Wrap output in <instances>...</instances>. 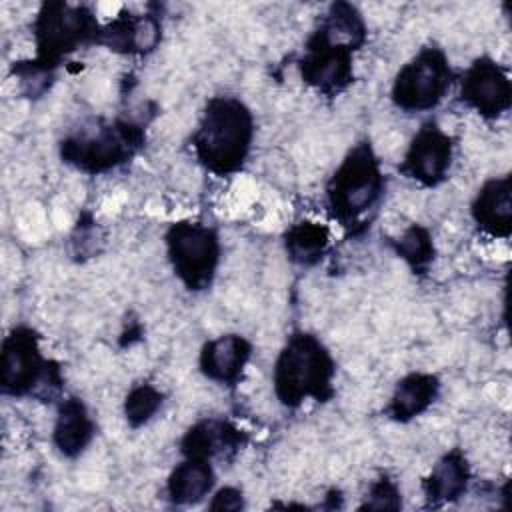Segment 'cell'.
Masks as SVG:
<instances>
[{
    "mask_svg": "<svg viewBox=\"0 0 512 512\" xmlns=\"http://www.w3.org/2000/svg\"><path fill=\"white\" fill-rule=\"evenodd\" d=\"M252 118L234 98H216L208 104L194 136L198 158L218 174L236 170L250 148Z\"/></svg>",
    "mask_w": 512,
    "mask_h": 512,
    "instance_id": "obj_1",
    "label": "cell"
},
{
    "mask_svg": "<svg viewBox=\"0 0 512 512\" xmlns=\"http://www.w3.org/2000/svg\"><path fill=\"white\" fill-rule=\"evenodd\" d=\"M332 372V360L322 344L314 336L296 334L276 362V394L288 406H296L308 396L326 398Z\"/></svg>",
    "mask_w": 512,
    "mask_h": 512,
    "instance_id": "obj_2",
    "label": "cell"
},
{
    "mask_svg": "<svg viewBox=\"0 0 512 512\" xmlns=\"http://www.w3.org/2000/svg\"><path fill=\"white\" fill-rule=\"evenodd\" d=\"M382 192V174L372 150L362 144L354 148L330 182V204L338 218L352 220L368 210Z\"/></svg>",
    "mask_w": 512,
    "mask_h": 512,
    "instance_id": "obj_3",
    "label": "cell"
},
{
    "mask_svg": "<svg viewBox=\"0 0 512 512\" xmlns=\"http://www.w3.org/2000/svg\"><path fill=\"white\" fill-rule=\"evenodd\" d=\"M450 80L452 72L444 54L426 48L398 72L392 96L404 110H428L444 98Z\"/></svg>",
    "mask_w": 512,
    "mask_h": 512,
    "instance_id": "obj_4",
    "label": "cell"
},
{
    "mask_svg": "<svg viewBox=\"0 0 512 512\" xmlns=\"http://www.w3.org/2000/svg\"><path fill=\"white\" fill-rule=\"evenodd\" d=\"M166 242L172 266L182 282L194 290L204 288L218 264L216 234L202 224L180 222L170 228Z\"/></svg>",
    "mask_w": 512,
    "mask_h": 512,
    "instance_id": "obj_5",
    "label": "cell"
},
{
    "mask_svg": "<svg viewBox=\"0 0 512 512\" xmlns=\"http://www.w3.org/2000/svg\"><path fill=\"white\" fill-rule=\"evenodd\" d=\"M140 134L128 124L98 128L94 134L66 140L62 154L68 162L88 172H100L124 162L138 146Z\"/></svg>",
    "mask_w": 512,
    "mask_h": 512,
    "instance_id": "obj_6",
    "label": "cell"
},
{
    "mask_svg": "<svg viewBox=\"0 0 512 512\" xmlns=\"http://www.w3.org/2000/svg\"><path fill=\"white\" fill-rule=\"evenodd\" d=\"M94 32L96 22L86 10L68 4H46L36 22V38L42 64L72 52Z\"/></svg>",
    "mask_w": 512,
    "mask_h": 512,
    "instance_id": "obj_7",
    "label": "cell"
},
{
    "mask_svg": "<svg viewBox=\"0 0 512 512\" xmlns=\"http://www.w3.org/2000/svg\"><path fill=\"white\" fill-rule=\"evenodd\" d=\"M2 386L12 394L30 392L46 368L36 338L30 330L18 328L2 346Z\"/></svg>",
    "mask_w": 512,
    "mask_h": 512,
    "instance_id": "obj_8",
    "label": "cell"
},
{
    "mask_svg": "<svg viewBox=\"0 0 512 512\" xmlns=\"http://www.w3.org/2000/svg\"><path fill=\"white\" fill-rule=\"evenodd\" d=\"M452 158V142L448 134H444L436 124H426L414 136L402 170L422 182V184H436L444 178Z\"/></svg>",
    "mask_w": 512,
    "mask_h": 512,
    "instance_id": "obj_9",
    "label": "cell"
},
{
    "mask_svg": "<svg viewBox=\"0 0 512 512\" xmlns=\"http://www.w3.org/2000/svg\"><path fill=\"white\" fill-rule=\"evenodd\" d=\"M508 76L488 58L476 60L462 78V98L484 116H498L510 106Z\"/></svg>",
    "mask_w": 512,
    "mask_h": 512,
    "instance_id": "obj_10",
    "label": "cell"
},
{
    "mask_svg": "<svg viewBox=\"0 0 512 512\" xmlns=\"http://www.w3.org/2000/svg\"><path fill=\"white\" fill-rule=\"evenodd\" d=\"M352 74V48L328 42L320 32L312 38L302 76L324 90H338L348 84Z\"/></svg>",
    "mask_w": 512,
    "mask_h": 512,
    "instance_id": "obj_11",
    "label": "cell"
},
{
    "mask_svg": "<svg viewBox=\"0 0 512 512\" xmlns=\"http://www.w3.org/2000/svg\"><path fill=\"white\" fill-rule=\"evenodd\" d=\"M472 212L480 228L494 236H508L512 228L510 178L504 176L486 182L474 202Z\"/></svg>",
    "mask_w": 512,
    "mask_h": 512,
    "instance_id": "obj_12",
    "label": "cell"
},
{
    "mask_svg": "<svg viewBox=\"0 0 512 512\" xmlns=\"http://www.w3.org/2000/svg\"><path fill=\"white\" fill-rule=\"evenodd\" d=\"M250 356V344L240 336H220L204 346L200 366L212 380L234 382Z\"/></svg>",
    "mask_w": 512,
    "mask_h": 512,
    "instance_id": "obj_13",
    "label": "cell"
},
{
    "mask_svg": "<svg viewBox=\"0 0 512 512\" xmlns=\"http://www.w3.org/2000/svg\"><path fill=\"white\" fill-rule=\"evenodd\" d=\"M214 474L206 458L188 456L186 462L176 466L168 480L170 500L176 504H190L206 496L212 488Z\"/></svg>",
    "mask_w": 512,
    "mask_h": 512,
    "instance_id": "obj_14",
    "label": "cell"
},
{
    "mask_svg": "<svg viewBox=\"0 0 512 512\" xmlns=\"http://www.w3.org/2000/svg\"><path fill=\"white\" fill-rule=\"evenodd\" d=\"M92 438V420L80 400H66L60 408L54 442L68 456L80 454Z\"/></svg>",
    "mask_w": 512,
    "mask_h": 512,
    "instance_id": "obj_15",
    "label": "cell"
},
{
    "mask_svg": "<svg viewBox=\"0 0 512 512\" xmlns=\"http://www.w3.org/2000/svg\"><path fill=\"white\" fill-rule=\"evenodd\" d=\"M436 378H432L430 374H410L406 376L390 402V416L396 420H408L416 414H420L422 410L428 408V404L432 402V398L436 396Z\"/></svg>",
    "mask_w": 512,
    "mask_h": 512,
    "instance_id": "obj_16",
    "label": "cell"
},
{
    "mask_svg": "<svg viewBox=\"0 0 512 512\" xmlns=\"http://www.w3.org/2000/svg\"><path fill=\"white\" fill-rule=\"evenodd\" d=\"M468 484L466 460L458 454H446L432 470L426 480V496L430 502H450L456 500Z\"/></svg>",
    "mask_w": 512,
    "mask_h": 512,
    "instance_id": "obj_17",
    "label": "cell"
},
{
    "mask_svg": "<svg viewBox=\"0 0 512 512\" xmlns=\"http://www.w3.org/2000/svg\"><path fill=\"white\" fill-rule=\"evenodd\" d=\"M158 26L150 18H120L104 30V42L114 50H144L156 44Z\"/></svg>",
    "mask_w": 512,
    "mask_h": 512,
    "instance_id": "obj_18",
    "label": "cell"
},
{
    "mask_svg": "<svg viewBox=\"0 0 512 512\" xmlns=\"http://www.w3.org/2000/svg\"><path fill=\"white\" fill-rule=\"evenodd\" d=\"M234 432L236 430L228 428L226 424H218V422L198 424L184 438V452H186V456L210 458V456H214L226 448H232L236 444Z\"/></svg>",
    "mask_w": 512,
    "mask_h": 512,
    "instance_id": "obj_19",
    "label": "cell"
},
{
    "mask_svg": "<svg viewBox=\"0 0 512 512\" xmlns=\"http://www.w3.org/2000/svg\"><path fill=\"white\" fill-rule=\"evenodd\" d=\"M328 242V232L320 224L302 222L286 234V248L296 262L310 264L320 258Z\"/></svg>",
    "mask_w": 512,
    "mask_h": 512,
    "instance_id": "obj_20",
    "label": "cell"
},
{
    "mask_svg": "<svg viewBox=\"0 0 512 512\" xmlns=\"http://www.w3.org/2000/svg\"><path fill=\"white\" fill-rule=\"evenodd\" d=\"M160 392L148 384L136 386L126 398V418L132 426L144 424L160 406Z\"/></svg>",
    "mask_w": 512,
    "mask_h": 512,
    "instance_id": "obj_21",
    "label": "cell"
},
{
    "mask_svg": "<svg viewBox=\"0 0 512 512\" xmlns=\"http://www.w3.org/2000/svg\"><path fill=\"white\" fill-rule=\"evenodd\" d=\"M398 252L402 258H406L412 266H422L432 256V242L424 228L412 226L404 232V236L398 242Z\"/></svg>",
    "mask_w": 512,
    "mask_h": 512,
    "instance_id": "obj_22",
    "label": "cell"
},
{
    "mask_svg": "<svg viewBox=\"0 0 512 512\" xmlns=\"http://www.w3.org/2000/svg\"><path fill=\"white\" fill-rule=\"evenodd\" d=\"M398 506H400V496L392 482L380 480L378 484L372 486L370 496L366 500V508L382 510V508H398Z\"/></svg>",
    "mask_w": 512,
    "mask_h": 512,
    "instance_id": "obj_23",
    "label": "cell"
},
{
    "mask_svg": "<svg viewBox=\"0 0 512 512\" xmlns=\"http://www.w3.org/2000/svg\"><path fill=\"white\" fill-rule=\"evenodd\" d=\"M210 508L212 510H238V508H242V496L234 488H222L214 496Z\"/></svg>",
    "mask_w": 512,
    "mask_h": 512,
    "instance_id": "obj_24",
    "label": "cell"
}]
</instances>
